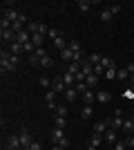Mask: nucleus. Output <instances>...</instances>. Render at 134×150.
<instances>
[{"instance_id":"1","label":"nucleus","mask_w":134,"mask_h":150,"mask_svg":"<svg viewBox=\"0 0 134 150\" xmlns=\"http://www.w3.org/2000/svg\"><path fill=\"white\" fill-rule=\"evenodd\" d=\"M18 63H20V56L11 54L9 50H2V52H0V72H2V74H9V72H16V67H18Z\"/></svg>"},{"instance_id":"2","label":"nucleus","mask_w":134,"mask_h":150,"mask_svg":"<svg viewBox=\"0 0 134 150\" xmlns=\"http://www.w3.org/2000/svg\"><path fill=\"white\" fill-rule=\"evenodd\" d=\"M109 125H112V117H105V119H101V121H96V123H94V132H96V134H105Z\"/></svg>"},{"instance_id":"3","label":"nucleus","mask_w":134,"mask_h":150,"mask_svg":"<svg viewBox=\"0 0 134 150\" xmlns=\"http://www.w3.org/2000/svg\"><path fill=\"white\" fill-rule=\"evenodd\" d=\"M123 110H116L114 114H112V128L114 130H123V121H125V117H123Z\"/></svg>"},{"instance_id":"4","label":"nucleus","mask_w":134,"mask_h":150,"mask_svg":"<svg viewBox=\"0 0 134 150\" xmlns=\"http://www.w3.org/2000/svg\"><path fill=\"white\" fill-rule=\"evenodd\" d=\"M0 40H2V43L13 45V43H16V31H11V29H0Z\"/></svg>"},{"instance_id":"5","label":"nucleus","mask_w":134,"mask_h":150,"mask_svg":"<svg viewBox=\"0 0 134 150\" xmlns=\"http://www.w3.org/2000/svg\"><path fill=\"white\" fill-rule=\"evenodd\" d=\"M20 144H22V148H27V146L34 144V134L27 130V128H22V130H20Z\"/></svg>"},{"instance_id":"6","label":"nucleus","mask_w":134,"mask_h":150,"mask_svg":"<svg viewBox=\"0 0 134 150\" xmlns=\"http://www.w3.org/2000/svg\"><path fill=\"white\" fill-rule=\"evenodd\" d=\"M51 90H54L56 94H65L67 85L63 83V79H60V76H56V79H51Z\"/></svg>"},{"instance_id":"7","label":"nucleus","mask_w":134,"mask_h":150,"mask_svg":"<svg viewBox=\"0 0 134 150\" xmlns=\"http://www.w3.org/2000/svg\"><path fill=\"white\" fill-rule=\"evenodd\" d=\"M16 43H20L22 45V47H25L27 43H32V34H29V31H20V34H16Z\"/></svg>"},{"instance_id":"8","label":"nucleus","mask_w":134,"mask_h":150,"mask_svg":"<svg viewBox=\"0 0 134 150\" xmlns=\"http://www.w3.org/2000/svg\"><path fill=\"white\" fill-rule=\"evenodd\" d=\"M60 79H63V83L67 85V88H76V74H72V72H65Z\"/></svg>"},{"instance_id":"9","label":"nucleus","mask_w":134,"mask_h":150,"mask_svg":"<svg viewBox=\"0 0 134 150\" xmlns=\"http://www.w3.org/2000/svg\"><path fill=\"white\" fill-rule=\"evenodd\" d=\"M7 148H22L20 134H9V137H7Z\"/></svg>"},{"instance_id":"10","label":"nucleus","mask_w":134,"mask_h":150,"mask_svg":"<svg viewBox=\"0 0 134 150\" xmlns=\"http://www.w3.org/2000/svg\"><path fill=\"white\" fill-rule=\"evenodd\" d=\"M49 137H51V141H54V144H60V141L65 139V132H63V128H54Z\"/></svg>"},{"instance_id":"11","label":"nucleus","mask_w":134,"mask_h":150,"mask_svg":"<svg viewBox=\"0 0 134 150\" xmlns=\"http://www.w3.org/2000/svg\"><path fill=\"white\" fill-rule=\"evenodd\" d=\"M2 18H7V20H11V23H16V20L20 18V13L16 11V9H2Z\"/></svg>"},{"instance_id":"12","label":"nucleus","mask_w":134,"mask_h":150,"mask_svg":"<svg viewBox=\"0 0 134 150\" xmlns=\"http://www.w3.org/2000/svg\"><path fill=\"white\" fill-rule=\"evenodd\" d=\"M103 139H105V141H107L109 146H112V144H116V141H119V139H116V130H114V128H107V132L103 134Z\"/></svg>"},{"instance_id":"13","label":"nucleus","mask_w":134,"mask_h":150,"mask_svg":"<svg viewBox=\"0 0 134 150\" xmlns=\"http://www.w3.org/2000/svg\"><path fill=\"white\" fill-rule=\"evenodd\" d=\"M96 5V2H89V0H78V2H76V7H78V11H89V9H92V7H94Z\"/></svg>"},{"instance_id":"14","label":"nucleus","mask_w":134,"mask_h":150,"mask_svg":"<svg viewBox=\"0 0 134 150\" xmlns=\"http://www.w3.org/2000/svg\"><path fill=\"white\" fill-rule=\"evenodd\" d=\"M76 96H78L76 88H67V90H65V101H67V103H74V101H76Z\"/></svg>"},{"instance_id":"15","label":"nucleus","mask_w":134,"mask_h":150,"mask_svg":"<svg viewBox=\"0 0 134 150\" xmlns=\"http://www.w3.org/2000/svg\"><path fill=\"white\" fill-rule=\"evenodd\" d=\"M81 99H83V105H92V103L96 101V94L92 92V90H87V92H85L83 96H81Z\"/></svg>"},{"instance_id":"16","label":"nucleus","mask_w":134,"mask_h":150,"mask_svg":"<svg viewBox=\"0 0 134 150\" xmlns=\"http://www.w3.org/2000/svg\"><path fill=\"white\" fill-rule=\"evenodd\" d=\"M109 99H112V94H109V92H105V90L96 92V101H98V103H109Z\"/></svg>"},{"instance_id":"17","label":"nucleus","mask_w":134,"mask_h":150,"mask_svg":"<svg viewBox=\"0 0 134 150\" xmlns=\"http://www.w3.org/2000/svg\"><path fill=\"white\" fill-rule=\"evenodd\" d=\"M123 130L128 132V134H134V119H132V117L123 121Z\"/></svg>"},{"instance_id":"18","label":"nucleus","mask_w":134,"mask_h":150,"mask_svg":"<svg viewBox=\"0 0 134 150\" xmlns=\"http://www.w3.org/2000/svg\"><path fill=\"white\" fill-rule=\"evenodd\" d=\"M56 117H65V119H67V114H69V110H67V105H65V103H58V108H56Z\"/></svg>"},{"instance_id":"19","label":"nucleus","mask_w":134,"mask_h":150,"mask_svg":"<svg viewBox=\"0 0 134 150\" xmlns=\"http://www.w3.org/2000/svg\"><path fill=\"white\" fill-rule=\"evenodd\" d=\"M67 43H69V40H65L63 36H58L56 40H54V45H56V50H60V52H63V50H67Z\"/></svg>"},{"instance_id":"20","label":"nucleus","mask_w":134,"mask_h":150,"mask_svg":"<svg viewBox=\"0 0 134 150\" xmlns=\"http://www.w3.org/2000/svg\"><path fill=\"white\" fill-rule=\"evenodd\" d=\"M9 52H11V54H16V56H20V54L25 52V47H22L20 43H13V45H9Z\"/></svg>"},{"instance_id":"21","label":"nucleus","mask_w":134,"mask_h":150,"mask_svg":"<svg viewBox=\"0 0 134 150\" xmlns=\"http://www.w3.org/2000/svg\"><path fill=\"white\" fill-rule=\"evenodd\" d=\"M103 141H105V139H103V134H96V132L92 134V139H89V144L94 146V148H98V146H101Z\"/></svg>"},{"instance_id":"22","label":"nucleus","mask_w":134,"mask_h":150,"mask_svg":"<svg viewBox=\"0 0 134 150\" xmlns=\"http://www.w3.org/2000/svg\"><path fill=\"white\" fill-rule=\"evenodd\" d=\"M67 50L76 54V52H83V47H81V43H78V40H69V43H67Z\"/></svg>"},{"instance_id":"23","label":"nucleus","mask_w":134,"mask_h":150,"mask_svg":"<svg viewBox=\"0 0 134 150\" xmlns=\"http://www.w3.org/2000/svg\"><path fill=\"white\" fill-rule=\"evenodd\" d=\"M32 43L36 45V47H43V43H45V36H43V34H32Z\"/></svg>"},{"instance_id":"24","label":"nucleus","mask_w":134,"mask_h":150,"mask_svg":"<svg viewBox=\"0 0 134 150\" xmlns=\"http://www.w3.org/2000/svg\"><path fill=\"white\" fill-rule=\"evenodd\" d=\"M34 56L38 58V61H43V58H47L49 54H47V50H45V47H36V52H34Z\"/></svg>"},{"instance_id":"25","label":"nucleus","mask_w":134,"mask_h":150,"mask_svg":"<svg viewBox=\"0 0 134 150\" xmlns=\"http://www.w3.org/2000/svg\"><path fill=\"white\" fill-rule=\"evenodd\" d=\"M92 114H94V112H92V105H83V110H81V117L87 121V119H92Z\"/></svg>"},{"instance_id":"26","label":"nucleus","mask_w":134,"mask_h":150,"mask_svg":"<svg viewBox=\"0 0 134 150\" xmlns=\"http://www.w3.org/2000/svg\"><path fill=\"white\" fill-rule=\"evenodd\" d=\"M85 83H87V88H94L96 83H98V76H96V74H89L87 79H85Z\"/></svg>"},{"instance_id":"27","label":"nucleus","mask_w":134,"mask_h":150,"mask_svg":"<svg viewBox=\"0 0 134 150\" xmlns=\"http://www.w3.org/2000/svg\"><path fill=\"white\" fill-rule=\"evenodd\" d=\"M98 16H101V20H103V23H109V20H112V11H109V9H103V11L98 13Z\"/></svg>"},{"instance_id":"28","label":"nucleus","mask_w":134,"mask_h":150,"mask_svg":"<svg viewBox=\"0 0 134 150\" xmlns=\"http://www.w3.org/2000/svg\"><path fill=\"white\" fill-rule=\"evenodd\" d=\"M87 61L92 63V65H98V63L103 61V56H101V54H89V56H87Z\"/></svg>"},{"instance_id":"29","label":"nucleus","mask_w":134,"mask_h":150,"mask_svg":"<svg viewBox=\"0 0 134 150\" xmlns=\"http://www.w3.org/2000/svg\"><path fill=\"white\" fill-rule=\"evenodd\" d=\"M67 72H72V74H78V72H81V63H69V65H67Z\"/></svg>"},{"instance_id":"30","label":"nucleus","mask_w":134,"mask_h":150,"mask_svg":"<svg viewBox=\"0 0 134 150\" xmlns=\"http://www.w3.org/2000/svg\"><path fill=\"white\" fill-rule=\"evenodd\" d=\"M123 99H125V101H134V88L123 90Z\"/></svg>"},{"instance_id":"31","label":"nucleus","mask_w":134,"mask_h":150,"mask_svg":"<svg viewBox=\"0 0 134 150\" xmlns=\"http://www.w3.org/2000/svg\"><path fill=\"white\" fill-rule=\"evenodd\" d=\"M51 101H56V92H54V90H47V92H45V103H51Z\"/></svg>"},{"instance_id":"32","label":"nucleus","mask_w":134,"mask_h":150,"mask_svg":"<svg viewBox=\"0 0 134 150\" xmlns=\"http://www.w3.org/2000/svg\"><path fill=\"white\" fill-rule=\"evenodd\" d=\"M40 88L51 90V79H47V76H40Z\"/></svg>"},{"instance_id":"33","label":"nucleus","mask_w":134,"mask_h":150,"mask_svg":"<svg viewBox=\"0 0 134 150\" xmlns=\"http://www.w3.org/2000/svg\"><path fill=\"white\" fill-rule=\"evenodd\" d=\"M60 58H63V61H69V63H72V58H74V52L63 50V52H60Z\"/></svg>"},{"instance_id":"34","label":"nucleus","mask_w":134,"mask_h":150,"mask_svg":"<svg viewBox=\"0 0 134 150\" xmlns=\"http://www.w3.org/2000/svg\"><path fill=\"white\" fill-rule=\"evenodd\" d=\"M54 123H56V128H65V125H67V119H65V117H54Z\"/></svg>"},{"instance_id":"35","label":"nucleus","mask_w":134,"mask_h":150,"mask_svg":"<svg viewBox=\"0 0 134 150\" xmlns=\"http://www.w3.org/2000/svg\"><path fill=\"white\" fill-rule=\"evenodd\" d=\"M116 74H119V69H116V67H109V69H105V76H107L109 81H112V79H116Z\"/></svg>"},{"instance_id":"36","label":"nucleus","mask_w":134,"mask_h":150,"mask_svg":"<svg viewBox=\"0 0 134 150\" xmlns=\"http://www.w3.org/2000/svg\"><path fill=\"white\" fill-rule=\"evenodd\" d=\"M51 65H54V58H51V56H47V58H43V61H40V67H45V69L51 67Z\"/></svg>"},{"instance_id":"37","label":"nucleus","mask_w":134,"mask_h":150,"mask_svg":"<svg viewBox=\"0 0 134 150\" xmlns=\"http://www.w3.org/2000/svg\"><path fill=\"white\" fill-rule=\"evenodd\" d=\"M94 74L98 76V79H101V76H105V67H103L101 63H98V65H94Z\"/></svg>"},{"instance_id":"38","label":"nucleus","mask_w":134,"mask_h":150,"mask_svg":"<svg viewBox=\"0 0 134 150\" xmlns=\"http://www.w3.org/2000/svg\"><path fill=\"white\" fill-rule=\"evenodd\" d=\"M87 90H89V88H87V83H76V92L81 94V96H83V94L87 92Z\"/></svg>"},{"instance_id":"39","label":"nucleus","mask_w":134,"mask_h":150,"mask_svg":"<svg viewBox=\"0 0 134 150\" xmlns=\"http://www.w3.org/2000/svg\"><path fill=\"white\" fill-rule=\"evenodd\" d=\"M125 79H130L128 69H119V74H116V81H125Z\"/></svg>"},{"instance_id":"40","label":"nucleus","mask_w":134,"mask_h":150,"mask_svg":"<svg viewBox=\"0 0 134 150\" xmlns=\"http://www.w3.org/2000/svg\"><path fill=\"white\" fill-rule=\"evenodd\" d=\"M11 25H13V23H11V20H7V18L0 20V29H11Z\"/></svg>"},{"instance_id":"41","label":"nucleus","mask_w":134,"mask_h":150,"mask_svg":"<svg viewBox=\"0 0 134 150\" xmlns=\"http://www.w3.org/2000/svg\"><path fill=\"white\" fill-rule=\"evenodd\" d=\"M125 141V146H130V148H134V134H128V137L123 139Z\"/></svg>"},{"instance_id":"42","label":"nucleus","mask_w":134,"mask_h":150,"mask_svg":"<svg viewBox=\"0 0 134 150\" xmlns=\"http://www.w3.org/2000/svg\"><path fill=\"white\" fill-rule=\"evenodd\" d=\"M22 150H43V146H40L38 141H34L32 146H27V148H22Z\"/></svg>"},{"instance_id":"43","label":"nucleus","mask_w":134,"mask_h":150,"mask_svg":"<svg viewBox=\"0 0 134 150\" xmlns=\"http://www.w3.org/2000/svg\"><path fill=\"white\" fill-rule=\"evenodd\" d=\"M109 11H112V16H116V13L121 11V5H112V7H107Z\"/></svg>"},{"instance_id":"44","label":"nucleus","mask_w":134,"mask_h":150,"mask_svg":"<svg viewBox=\"0 0 134 150\" xmlns=\"http://www.w3.org/2000/svg\"><path fill=\"white\" fill-rule=\"evenodd\" d=\"M27 61H29V65H40V61L34 56V54H29V58H27Z\"/></svg>"},{"instance_id":"45","label":"nucleus","mask_w":134,"mask_h":150,"mask_svg":"<svg viewBox=\"0 0 134 150\" xmlns=\"http://www.w3.org/2000/svg\"><path fill=\"white\" fill-rule=\"evenodd\" d=\"M128 146H125V141H116L114 144V150H125Z\"/></svg>"},{"instance_id":"46","label":"nucleus","mask_w":134,"mask_h":150,"mask_svg":"<svg viewBox=\"0 0 134 150\" xmlns=\"http://www.w3.org/2000/svg\"><path fill=\"white\" fill-rule=\"evenodd\" d=\"M56 146H60V148H63V150H65V148H69V139L65 137L63 141H60V144H56Z\"/></svg>"},{"instance_id":"47","label":"nucleus","mask_w":134,"mask_h":150,"mask_svg":"<svg viewBox=\"0 0 134 150\" xmlns=\"http://www.w3.org/2000/svg\"><path fill=\"white\" fill-rule=\"evenodd\" d=\"M125 69H128V74L132 76V74H134V63H130V65H128V67H125Z\"/></svg>"},{"instance_id":"48","label":"nucleus","mask_w":134,"mask_h":150,"mask_svg":"<svg viewBox=\"0 0 134 150\" xmlns=\"http://www.w3.org/2000/svg\"><path fill=\"white\" fill-rule=\"evenodd\" d=\"M130 88H134V74L130 76Z\"/></svg>"},{"instance_id":"49","label":"nucleus","mask_w":134,"mask_h":150,"mask_svg":"<svg viewBox=\"0 0 134 150\" xmlns=\"http://www.w3.org/2000/svg\"><path fill=\"white\" fill-rule=\"evenodd\" d=\"M87 150H98V148H94L92 144H87Z\"/></svg>"},{"instance_id":"50","label":"nucleus","mask_w":134,"mask_h":150,"mask_svg":"<svg viewBox=\"0 0 134 150\" xmlns=\"http://www.w3.org/2000/svg\"><path fill=\"white\" fill-rule=\"evenodd\" d=\"M51 150H63V148H60V146H56V144H54V148H51Z\"/></svg>"},{"instance_id":"51","label":"nucleus","mask_w":134,"mask_h":150,"mask_svg":"<svg viewBox=\"0 0 134 150\" xmlns=\"http://www.w3.org/2000/svg\"><path fill=\"white\" fill-rule=\"evenodd\" d=\"M5 150H22V148H5Z\"/></svg>"},{"instance_id":"52","label":"nucleus","mask_w":134,"mask_h":150,"mask_svg":"<svg viewBox=\"0 0 134 150\" xmlns=\"http://www.w3.org/2000/svg\"><path fill=\"white\" fill-rule=\"evenodd\" d=\"M132 119H134V112H132Z\"/></svg>"},{"instance_id":"53","label":"nucleus","mask_w":134,"mask_h":150,"mask_svg":"<svg viewBox=\"0 0 134 150\" xmlns=\"http://www.w3.org/2000/svg\"><path fill=\"white\" fill-rule=\"evenodd\" d=\"M132 105H134V101H132Z\"/></svg>"},{"instance_id":"54","label":"nucleus","mask_w":134,"mask_h":150,"mask_svg":"<svg viewBox=\"0 0 134 150\" xmlns=\"http://www.w3.org/2000/svg\"><path fill=\"white\" fill-rule=\"evenodd\" d=\"M109 150H114V148H109Z\"/></svg>"}]
</instances>
